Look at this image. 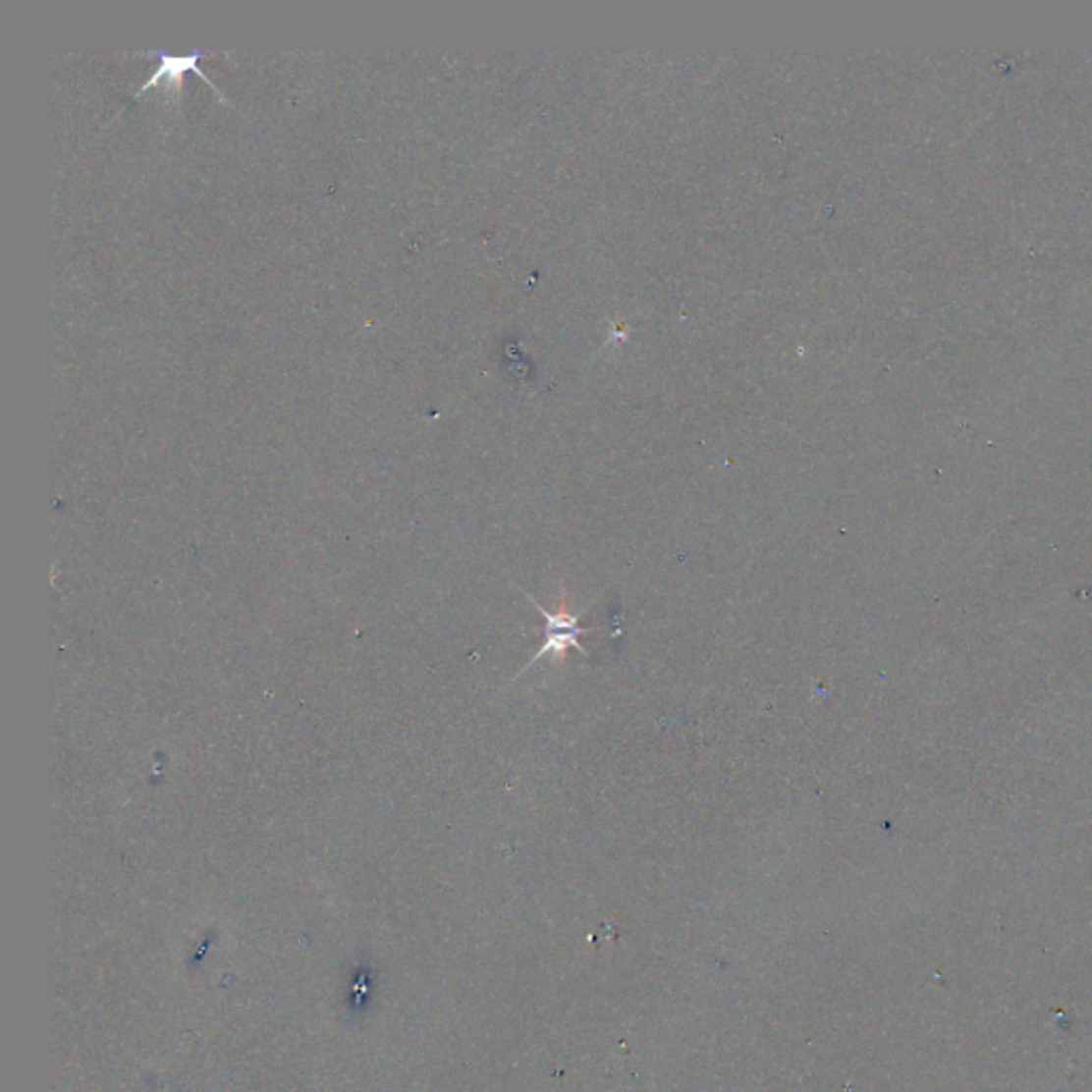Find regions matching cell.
Segmentation results:
<instances>
[{"instance_id":"obj_2","label":"cell","mask_w":1092,"mask_h":1092,"mask_svg":"<svg viewBox=\"0 0 1092 1092\" xmlns=\"http://www.w3.org/2000/svg\"><path fill=\"white\" fill-rule=\"evenodd\" d=\"M201 56H203V52H194V54H189V56H171V54H160V56H158V58H160V65H158V69H156V71L152 73V78H150V80H147V82H145V83L141 85V88H139V90H136L135 94H136V96H141L143 92H147V90H150V88H154V85H158L160 82H167V83H171V82H173V83H176V88H180V85H182V76H184V73L194 71V73H196V76H201V78H203V80L207 82V85H212V88H214V90H216V92H218V94H220L222 98H225V94H222V92L218 90V85H216V83H214L212 80H209V78L205 76V71H201V69H198V67H196V62H198V58H201Z\"/></svg>"},{"instance_id":"obj_1","label":"cell","mask_w":1092,"mask_h":1092,"mask_svg":"<svg viewBox=\"0 0 1092 1092\" xmlns=\"http://www.w3.org/2000/svg\"><path fill=\"white\" fill-rule=\"evenodd\" d=\"M527 598H529V602L533 604V608H536V611L544 617V624H546V640H544V644H542V649L536 651V655L531 657V662H529L523 670H527L529 666H533L538 660H542L544 655H549V653L553 655V662H557V666H564V664H566V655H568L570 649H576L582 657H589L587 649L582 647V644L578 642V636H582V634H591V631H595V629L580 628V626H578L580 613H570L564 600H562L560 606H557L555 611L551 613V611H546L544 606H540L536 600H533L529 593H527Z\"/></svg>"}]
</instances>
